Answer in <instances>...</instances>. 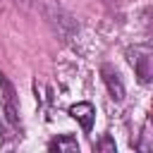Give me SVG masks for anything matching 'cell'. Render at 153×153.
<instances>
[{"instance_id":"1","label":"cell","mask_w":153,"mask_h":153,"mask_svg":"<svg viewBox=\"0 0 153 153\" xmlns=\"http://www.w3.org/2000/svg\"><path fill=\"white\" fill-rule=\"evenodd\" d=\"M41 14H43L45 24L50 26V31L62 43H67V45L76 43V38H79V22L74 19L72 12H67L57 2H43L41 5Z\"/></svg>"},{"instance_id":"2","label":"cell","mask_w":153,"mask_h":153,"mask_svg":"<svg viewBox=\"0 0 153 153\" xmlns=\"http://www.w3.org/2000/svg\"><path fill=\"white\" fill-rule=\"evenodd\" d=\"M127 55H129V62L134 65L136 79H139L141 84H148V81H151V74H153V67H151V62H153L151 48H148V45H134V48L127 50Z\"/></svg>"},{"instance_id":"3","label":"cell","mask_w":153,"mask_h":153,"mask_svg":"<svg viewBox=\"0 0 153 153\" xmlns=\"http://www.w3.org/2000/svg\"><path fill=\"white\" fill-rule=\"evenodd\" d=\"M100 76H103V81H105V86H108V91H110V98L112 100H124V84H122V79H120V72L112 67V65H103L100 67Z\"/></svg>"},{"instance_id":"4","label":"cell","mask_w":153,"mask_h":153,"mask_svg":"<svg viewBox=\"0 0 153 153\" xmlns=\"http://www.w3.org/2000/svg\"><path fill=\"white\" fill-rule=\"evenodd\" d=\"M69 115L81 124V129H84V131H91L93 120H96V110H93V105H91V103H74V105L69 108Z\"/></svg>"},{"instance_id":"5","label":"cell","mask_w":153,"mask_h":153,"mask_svg":"<svg viewBox=\"0 0 153 153\" xmlns=\"http://www.w3.org/2000/svg\"><path fill=\"white\" fill-rule=\"evenodd\" d=\"M48 151H65V153H79V141L69 134L65 136H57L48 143Z\"/></svg>"},{"instance_id":"6","label":"cell","mask_w":153,"mask_h":153,"mask_svg":"<svg viewBox=\"0 0 153 153\" xmlns=\"http://www.w3.org/2000/svg\"><path fill=\"white\" fill-rule=\"evenodd\" d=\"M115 148H117V146H115V141H112L110 136H103V139L96 143V151H112V153H115Z\"/></svg>"},{"instance_id":"7","label":"cell","mask_w":153,"mask_h":153,"mask_svg":"<svg viewBox=\"0 0 153 153\" xmlns=\"http://www.w3.org/2000/svg\"><path fill=\"white\" fill-rule=\"evenodd\" d=\"M103 2H105L108 7H115V5H117V0H103Z\"/></svg>"}]
</instances>
